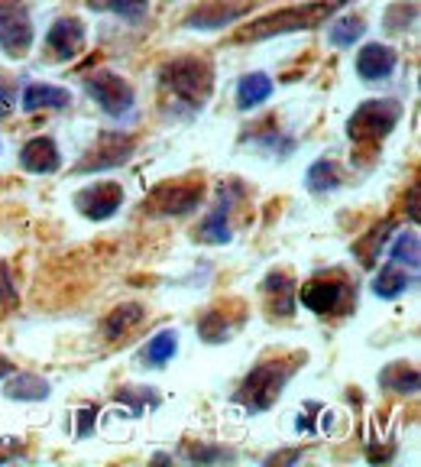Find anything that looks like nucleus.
Segmentation results:
<instances>
[{"instance_id":"23","label":"nucleus","mask_w":421,"mask_h":467,"mask_svg":"<svg viewBox=\"0 0 421 467\" xmlns=\"http://www.w3.org/2000/svg\"><path fill=\"white\" fill-rule=\"evenodd\" d=\"M198 237L204 244H231V224H227V202H221L198 227Z\"/></svg>"},{"instance_id":"19","label":"nucleus","mask_w":421,"mask_h":467,"mask_svg":"<svg viewBox=\"0 0 421 467\" xmlns=\"http://www.w3.org/2000/svg\"><path fill=\"white\" fill-rule=\"evenodd\" d=\"M175 354H179V335H175V328L156 331V335L149 337V344L143 348V360L149 367H166Z\"/></svg>"},{"instance_id":"21","label":"nucleus","mask_w":421,"mask_h":467,"mask_svg":"<svg viewBox=\"0 0 421 467\" xmlns=\"http://www.w3.org/2000/svg\"><path fill=\"white\" fill-rule=\"evenodd\" d=\"M389 260L399 263V266H406V270H415V273H418V263H421V241H418V231H415V227H408V231H402L399 237H395L393 247H389Z\"/></svg>"},{"instance_id":"33","label":"nucleus","mask_w":421,"mask_h":467,"mask_svg":"<svg viewBox=\"0 0 421 467\" xmlns=\"http://www.w3.org/2000/svg\"><path fill=\"white\" fill-rule=\"evenodd\" d=\"M20 454V438H0V464Z\"/></svg>"},{"instance_id":"25","label":"nucleus","mask_w":421,"mask_h":467,"mask_svg":"<svg viewBox=\"0 0 421 467\" xmlns=\"http://www.w3.org/2000/svg\"><path fill=\"white\" fill-rule=\"evenodd\" d=\"M364 33H366V26L360 16H344V20L331 23L327 39H331V46H337V49H350L356 39H364Z\"/></svg>"},{"instance_id":"9","label":"nucleus","mask_w":421,"mask_h":467,"mask_svg":"<svg viewBox=\"0 0 421 467\" xmlns=\"http://www.w3.org/2000/svg\"><path fill=\"white\" fill-rule=\"evenodd\" d=\"M0 49L14 58L33 49V23H29L26 10L7 7L0 14Z\"/></svg>"},{"instance_id":"36","label":"nucleus","mask_w":421,"mask_h":467,"mask_svg":"<svg viewBox=\"0 0 421 467\" xmlns=\"http://www.w3.org/2000/svg\"><path fill=\"white\" fill-rule=\"evenodd\" d=\"M10 373H14V364H10L7 358H0V379L10 377Z\"/></svg>"},{"instance_id":"5","label":"nucleus","mask_w":421,"mask_h":467,"mask_svg":"<svg viewBox=\"0 0 421 467\" xmlns=\"http://www.w3.org/2000/svg\"><path fill=\"white\" fill-rule=\"evenodd\" d=\"M85 88H87V95L95 98L98 108H101L104 114H110V117L130 114L133 101H137L130 81L120 78V75H114V72H95V75H87Z\"/></svg>"},{"instance_id":"12","label":"nucleus","mask_w":421,"mask_h":467,"mask_svg":"<svg viewBox=\"0 0 421 467\" xmlns=\"http://www.w3.org/2000/svg\"><path fill=\"white\" fill-rule=\"evenodd\" d=\"M20 166L33 175H52L62 166V156H58V146L52 137H33L20 150Z\"/></svg>"},{"instance_id":"22","label":"nucleus","mask_w":421,"mask_h":467,"mask_svg":"<svg viewBox=\"0 0 421 467\" xmlns=\"http://www.w3.org/2000/svg\"><path fill=\"white\" fill-rule=\"evenodd\" d=\"M389 231H393V221H383V224L373 227L366 237H360V241L354 244L356 260L364 263V266H373V263L379 260V250H383L385 241H389Z\"/></svg>"},{"instance_id":"30","label":"nucleus","mask_w":421,"mask_h":467,"mask_svg":"<svg viewBox=\"0 0 421 467\" xmlns=\"http://www.w3.org/2000/svg\"><path fill=\"white\" fill-rule=\"evenodd\" d=\"M185 458L198 461V464H210V461H233V454L224 451V448H189Z\"/></svg>"},{"instance_id":"11","label":"nucleus","mask_w":421,"mask_h":467,"mask_svg":"<svg viewBox=\"0 0 421 467\" xmlns=\"http://www.w3.org/2000/svg\"><path fill=\"white\" fill-rule=\"evenodd\" d=\"M46 46L56 58H72L85 46V26L75 16H62V20L52 23V29L46 33Z\"/></svg>"},{"instance_id":"20","label":"nucleus","mask_w":421,"mask_h":467,"mask_svg":"<svg viewBox=\"0 0 421 467\" xmlns=\"http://www.w3.org/2000/svg\"><path fill=\"white\" fill-rule=\"evenodd\" d=\"M379 387L389 389V393H418V370L412 364H389L379 373Z\"/></svg>"},{"instance_id":"31","label":"nucleus","mask_w":421,"mask_h":467,"mask_svg":"<svg viewBox=\"0 0 421 467\" xmlns=\"http://www.w3.org/2000/svg\"><path fill=\"white\" fill-rule=\"evenodd\" d=\"M0 306H16V285L4 260H0Z\"/></svg>"},{"instance_id":"13","label":"nucleus","mask_w":421,"mask_h":467,"mask_svg":"<svg viewBox=\"0 0 421 467\" xmlns=\"http://www.w3.org/2000/svg\"><path fill=\"white\" fill-rule=\"evenodd\" d=\"M344 299V283L341 279H312L302 289V306L314 315H331L337 312Z\"/></svg>"},{"instance_id":"24","label":"nucleus","mask_w":421,"mask_h":467,"mask_svg":"<svg viewBox=\"0 0 421 467\" xmlns=\"http://www.w3.org/2000/svg\"><path fill=\"white\" fill-rule=\"evenodd\" d=\"M143 318H146L143 306H120V308H114V312L108 315V321H104V335L120 337V335H127L130 328H137Z\"/></svg>"},{"instance_id":"18","label":"nucleus","mask_w":421,"mask_h":467,"mask_svg":"<svg viewBox=\"0 0 421 467\" xmlns=\"http://www.w3.org/2000/svg\"><path fill=\"white\" fill-rule=\"evenodd\" d=\"M4 393L16 402H43L49 400V379L36 377V373H16V377H10Z\"/></svg>"},{"instance_id":"34","label":"nucleus","mask_w":421,"mask_h":467,"mask_svg":"<svg viewBox=\"0 0 421 467\" xmlns=\"http://www.w3.org/2000/svg\"><path fill=\"white\" fill-rule=\"evenodd\" d=\"M95 412H98L95 406H87V409H81V412H78L81 422H85V425H81V429H78V438H85L87 431H91V416H95Z\"/></svg>"},{"instance_id":"26","label":"nucleus","mask_w":421,"mask_h":467,"mask_svg":"<svg viewBox=\"0 0 421 467\" xmlns=\"http://www.w3.org/2000/svg\"><path fill=\"white\" fill-rule=\"evenodd\" d=\"M305 182L314 195H321V192H334L337 182H341V175H337V166L331 160H318V162H312V169H308Z\"/></svg>"},{"instance_id":"2","label":"nucleus","mask_w":421,"mask_h":467,"mask_svg":"<svg viewBox=\"0 0 421 467\" xmlns=\"http://www.w3.org/2000/svg\"><path fill=\"white\" fill-rule=\"evenodd\" d=\"M162 85L172 91L175 98L189 101L191 108H201L214 91V72L204 58H175L162 66Z\"/></svg>"},{"instance_id":"4","label":"nucleus","mask_w":421,"mask_h":467,"mask_svg":"<svg viewBox=\"0 0 421 467\" xmlns=\"http://www.w3.org/2000/svg\"><path fill=\"white\" fill-rule=\"evenodd\" d=\"M399 117H402L399 101H393V98H373V101H364L350 114L347 133L354 143H379V140L389 137V130L399 124Z\"/></svg>"},{"instance_id":"35","label":"nucleus","mask_w":421,"mask_h":467,"mask_svg":"<svg viewBox=\"0 0 421 467\" xmlns=\"http://www.w3.org/2000/svg\"><path fill=\"white\" fill-rule=\"evenodd\" d=\"M408 214H412V221H418V185L408 189Z\"/></svg>"},{"instance_id":"6","label":"nucleus","mask_w":421,"mask_h":467,"mask_svg":"<svg viewBox=\"0 0 421 467\" xmlns=\"http://www.w3.org/2000/svg\"><path fill=\"white\" fill-rule=\"evenodd\" d=\"M120 202H124V189H120V182H95V185H87V189H81L78 195H75V208L91 221L114 218L117 208H120Z\"/></svg>"},{"instance_id":"10","label":"nucleus","mask_w":421,"mask_h":467,"mask_svg":"<svg viewBox=\"0 0 421 467\" xmlns=\"http://www.w3.org/2000/svg\"><path fill=\"white\" fill-rule=\"evenodd\" d=\"M395 56L393 46H383V43H366L364 49L356 52V75L364 81H383L395 72Z\"/></svg>"},{"instance_id":"8","label":"nucleus","mask_w":421,"mask_h":467,"mask_svg":"<svg viewBox=\"0 0 421 467\" xmlns=\"http://www.w3.org/2000/svg\"><path fill=\"white\" fill-rule=\"evenodd\" d=\"M250 4L247 0H204L201 7L191 10L185 26L191 29H221V26H231L237 23L240 16L247 14Z\"/></svg>"},{"instance_id":"1","label":"nucleus","mask_w":421,"mask_h":467,"mask_svg":"<svg viewBox=\"0 0 421 467\" xmlns=\"http://www.w3.org/2000/svg\"><path fill=\"white\" fill-rule=\"evenodd\" d=\"M344 4L347 0H314V4H305V7H285L279 14H269L262 20L250 23L240 33V39H269V36H279V33H295V29H314L331 14H337Z\"/></svg>"},{"instance_id":"32","label":"nucleus","mask_w":421,"mask_h":467,"mask_svg":"<svg viewBox=\"0 0 421 467\" xmlns=\"http://www.w3.org/2000/svg\"><path fill=\"white\" fill-rule=\"evenodd\" d=\"M14 104H16V91L0 78V117H7L14 110Z\"/></svg>"},{"instance_id":"15","label":"nucleus","mask_w":421,"mask_h":467,"mask_svg":"<svg viewBox=\"0 0 421 467\" xmlns=\"http://www.w3.org/2000/svg\"><path fill=\"white\" fill-rule=\"evenodd\" d=\"M201 202V185H172V189H159L153 198V204L162 214H185L191 208H198Z\"/></svg>"},{"instance_id":"29","label":"nucleus","mask_w":421,"mask_h":467,"mask_svg":"<svg viewBox=\"0 0 421 467\" xmlns=\"http://www.w3.org/2000/svg\"><path fill=\"white\" fill-rule=\"evenodd\" d=\"M91 7L114 10V14L127 16V20H137V16L146 14V0H91Z\"/></svg>"},{"instance_id":"28","label":"nucleus","mask_w":421,"mask_h":467,"mask_svg":"<svg viewBox=\"0 0 421 467\" xmlns=\"http://www.w3.org/2000/svg\"><path fill=\"white\" fill-rule=\"evenodd\" d=\"M117 402H130V416H139L143 409L159 406V396H156L153 387H124L117 393Z\"/></svg>"},{"instance_id":"3","label":"nucleus","mask_w":421,"mask_h":467,"mask_svg":"<svg viewBox=\"0 0 421 467\" xmlns=\"http://www.w3.org/2000/svg\"><path fill=\"white\" fill-rule=\"evenodd\" d=\"M292 373H295V364H289V367L260 364L256 370H250V377L243 379V387L237 389V396H233V400L247 409L250 416H256V412H266V409L279 400V393H282V387L289 383Z\"/></svg>"},{"instance_id":"16","label":"nucleus","mask_w":421,"mask_h":467,"mask_svg":"<svg viewBox=\"0 0 421 467\" xmlns=\"http://www.w3.org/2000/svg\"><path fill=\"white\" fill-rule=\"evenodd\" d=\"M415 270H406V266H399V263H385L383 270H379L376 283H373V292H376L379 299H399L402 292L412 289L415 285Z\"/></svg>"},{"instance_id":"14","label":"nucleus","mask_w":421,"mask_h":467,"mask_svg":"<svg viewBox=\"0 0 421 467\" xmlns=\"http://www.w3.org/2000/svg\"><path fill=\"white\" fill-rule=\"evenodd\" d=\"M72 104V91L58 85H26L23 91V110L36 114V110H62Z\"/></svg>"},{"instance_id":"7","label":"nucleus","mask_w":421,"mask_h":467,"mask_svg":"<svg viewBox=\"0 0 421 467\" xmlns=\"http://www.w3.org/2000/svg\"><path fill=\"white\" fill-rule=\"evenodd\" d=\"M133 146L137 143H133L130 137H124V133H101L98 146L78 166V172H104V169L124 166V162L133 156Z\"/></svg>"},{"instance_id":"27","label":"nucleus","mask_w":421,"mask_h":467,"mask_svg":"<svg viewBox=\"0 0 421 467\" xmlns=\"http://www.w3.org/2000/svg\"><path fill=\"white\" fill-rule=\"evenodd\" d=\"M231 331H233V325L224 318V312H221V308H210V312H204V318L198 321V335H201L208 344L227 341V337H231Z\"/></svg>"},{"instance_id":"17","label":"nucleus","mask_w":421,"mask_h":467,"mask_svg":"<svg viewBox=\"0 0 421 467\" xmlns=\"http://www.w3.org/2000/svg\"><path fill=\"white\" fill-rule=\"evenodd\" d=\"M269 95H272V78H269L266 72H250V75H243L237 85V108L253 110V108H260V104H266Z\"/></svg>"}]
</instances>
